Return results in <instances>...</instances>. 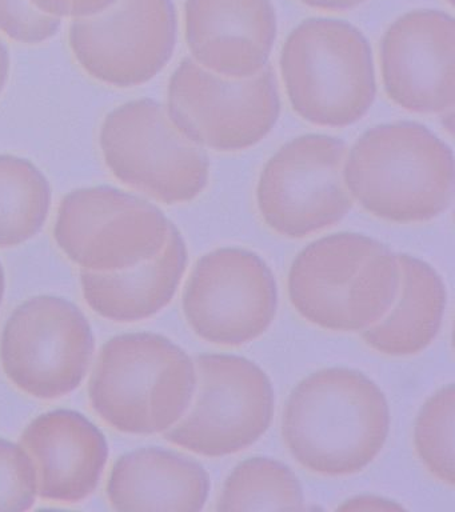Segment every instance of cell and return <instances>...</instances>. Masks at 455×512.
<instances>
[{"instance_id": "obj_27", "label": "cell", "mask_w": 455, "mask_h": 512, "mask_svg": "<svg viewBox=\"0 0 455 512\" xmlns=\"http://www.w3.org/2000/svg\"><path fill=\"white\" fill-rule=\"evenodd\" d=\"M305 6L321 11H349L367 0H299Z\"/></svg>"}, {"instance_id": "obj_19", "label": "cell", "mask_w": 455, "mask_h": 512, "mask_svg": "<svg viewBox=\"0 0 455 512\" xmlns=\"http://www.w3.org/2000/svg\"><path fill=\"white\" fill-rule=\"evenodd\" d=\"M401 283L397 298L381 320L363 331L373 350L389 356L423 352L437 338L445 318L447 291L437 270L425 260L398 254Z\"/></svg>"}, {"instance_id": "obj_12", "label": "cell", "mask_w": 455, "mask_h": 512, "mask_svg": "<svg viewBox=\"0 0 455 512\" xmlns=\"http://www.w3.org/2000/svg\"><path fill=\"white\" fill-rule=\"evenodd\" d=\"M191 330L219 346H241L265 334L278 311L277 279L257 252L222 247L195 264L182 299Z\"/></svg>"}, {"instance_id": "obj_10", "label": "cell", "mask_w": 455, "mask_h": 512, "mask_svg": "<svg viewBox=\"0 0 455 512\" xmlns=\"http://www.w3.org/2000/svg\"><path fill=\"white\" fill-rule=\"evenodd\" d=\"M173 223L161 208L111 186L71 191L59 204L54 239L81 270L115 272L166 246Z\"/></svg>"}, {"instance_id": "obj_28", "label": "cell", "mask_w": 455, "mask_h": 512, "mask_svg": "<svg viewBox=\"0 0 455 512\" xmlns=\"http://www.w3.org/2000/svg\"><path fill=\"white\" fill-rule=\"evenodd\" d=\"M11 58L6 44L0 40V94L5 90L10 78Z\"/></svg>"}, {"instance_id": "obj_6", "label": "cell", "mask_w": 455, "mask_h": 512, "mask_svg": "<svg viewBox=\"0 0 455 512\" xmlns=\"http://www.w3.org/2000/svg\"><path fill=\"white\" fill-rule=\"evenodd\" d=\"M99 147L119 182L159 202H193L209 184L205 151L175 130L157 100H131L114 108L103 120Z\"/></svg>"}, {"instance_id": "obj_9", "label": "cell", "mask_w": 455, "mask_h": 512, "mask_svg": "<svg viewBox=\"0 0 455 512\" xmlns=\"http://www.w3.org/2000/svg\"><path fill=\"white\" fill-rule=\"evenodd\" d=\"M95 351L89 319L71 300L38 295L19 304L3 328L0 362L10 382L35 399L77 390Z\"/></svg>"}, {"instance_id": "obj_8", "label": "cell", "mask_w": 455, "mask_h": 512, "mask_svg": "<svg viewBox=\"0 0 455 512\" xmlns=\"http://www.w3.org/2000/svg\"><path fill=\"white\" fill-rule=\"evenodd\" d=\"M197 388L189 410L163 432L167 442L207 458L238 454L270 428L275 394L266 372L243 356L202 354L194 359Z\"/></svg>"}, {"instance_id": "obj_13", "label": "cell", "mask_w": 455, "mask_h": 512, "mask_svg": "<svg viewBox=\"0 0 455 512\" xmlns=\"http://www.w3.org/2000/svg\"><path fill=\"white\" fill-rule=\"evenodd\" d=\"M177 40L174 0H118L101 14L73 20L69 31L79 66L119 88L154 79L173 58Z\"/></svg>"}, {"instance_id": "obj_26", "label": "cell", "mask_w": 455, "mask_h": 512, "mask_svg": "<svg viewBox=\"0 0 455 512\" xmlns=\"http://www.w3.org/2000/svg\"><path fill=\"white\" fill-rule=\"evenodd\" d=\"M341 511H394L403 510L402 504L374 495L355 496L338 507Z\"/></svg>"}, {"instance_id": "obj_3", "label": "cell", "mask_w": 455, "mask_h": 512, "mask_svg": "<svg viewBox=\"0 0 455 512\" xmlns=\"http://www.w3.org/2000/svg\"><path fill=\"white\" fill-rule=\"evenodd\" d=\"M401 283L398 254L379 240L338 232L314 240L295 256L287 279L295 311L335 332H359L393 306Z\"/></svg>"}, {"instance_id": "obj_23", "label": "cell", "mask_w": 455, "mask_h": 512, "mask_svg": "<svg viewBox=\"0 0 455 512\" xmlns=\"http://www.w3.org/2000/svg\"><path fill=\"white\" fill-rule=\"evenodd\" d=\"M38 471L21 443L0 438V511H29L37 503Z\"/></svg>"}, {"instance_id": "obj_22", "label": "cell", "mask_w": 455, "mask_h": 512, "mask_svg": "<svg viewBox=\"0 0 455 512\" xmlns=\"http://www.w3.org/2000/svg\"><path fill=\"white\" fill-rule=\"evenodd\" d=\"M454 384L431 395L419 410L414 446L423 466L439 482L454 486Z\"/></svg>"}, {"instance_id": "obj_4", "label": "cell", "mask_w": 455, "mask_h": 512, "mask_svg": "<svg viewBox=\"0 0 455 512\" xmlns=\"http://www.w3.org/2000/svg\"><path fill=\"white\" fill-rule=\"evenodd\" d=\"M197 368L182 347L153 332L107 340L89 382L91 406L123 434H163L193 402Z\"/></svg>"}, {"instance_id": "obj_25", "label": "cell", "mask_w": 455, "mask_h": 512, "mask_svg": "<svg viewBox=\"0 0 455 512\" xmlns=\"http://www.w3.org/2000/svg\"><path fill=\"white\" fill-rule=\"evenodd\" d=\"M30 2L47 15L75 20L101 14L118 0H30Z\"/></svg>"}, {"instance_id": "obj_20", "label": "cell", "mask_w": 455, "mask_h": 512, "mask_svg": "<svg viewBox=\"0 0 455 512\" xmlns=\"http://www.w3.org/2000/svg\"><path fill=\"white\" fill-rule=\"evenodd\" d=\"M53 190L29 159L0 155V248L22 246L49 219Z\"/></svg>"}, {"instance_id": "obj_5", "label": "cell", "mask_w": 455, "mask_h": 512, "mask_svg": "<svg viewBox=\"0 0 455 512\" xmlns=\"http://www.w3.org/2000/svg\"><path fill=\"white\" fill-rule=\"evenodd\" d=\"M279 64L291 107L314 126H353L373 107V50L345 20H303L287 36Z\"/></svg>"}, {"instance_id": "obj_29", "label": "cell", "mask_w": 455, "mask_h": 512, "mask_svg": "<svg viewBox=\"0 0 455 512\" xmlns=\"http://www.w3.org/2000/svg\"><path fill=\"white\" fill-rule=\"evenodd\" d=\"M6 291V276L3 270V264L0 262V306H2L3 298H5Z\"/></svg>"}, {"instance_id": "obj_7", "label": "cell", "mask_w": 455, "mask_h": 512, "mask_svg": "<svg viewBox=\"0 0 455 512\" xmlns=\"http://www.w3.org/2000/svg\"><path fill=\"white\" fill-rule=\"evenodd\" d=\"M166 114L195 146L249 150L273 131L281 115L277 78L271 66L251 78H223L185 58L169 80Z\"/></svg>"}, {"instance_id": "obj_16", "label": "cell", "mask_w": 455, "mask_h": 512, "mask_svg": "<svg viewBox=\"0 0 455 512\" xmlns=\"http://www.w3.org/2000/svg\"><path fill=\"white\" fill-rule=\"evenodd\" d=\"M19 443L33 456L39 498L74 504L97 490L109 460L105 434L82 412L59 408L31 420Z\"/></svg>"}, {"instance_id": "obj_30", "label": "cell", "mask_w": 455, "mask_h": 512, "mask_svg": "<svg viewBox=\"0 0 455 512\" xmlns=\"http://www.w3.org/2000/svg\"><path fill=\"white\" fill-rule=\"evenodd\" d=\"M447 2H449L451 4V6H453V4H454V0H447Z\"/></svg>"}, {"instance_id": "obj_14", "label": "cell", "mask_w": 455, "mask_h": 512, "mask_svg": "<svg viewBox=\"0 0 455 512\" xmlns=\"http://www.w3.org/2000/svg\"><path fill=\"white\" fill-rule=\"evenodd\" d=\"M382 82L391 102L414 114H446L455 103V22L439 10H415L387 28Z\"/></svg>"}, {"instance_id": "obj_17", "label": "cell", "mask_w": 455, "mask_h": 512, "mask_svg": "<svg viewBox=\"0 0 455 512\" xmlns=\"http://www.w3.org/2000/svg\"><path fill=\"white\" fill-rule=\"evenodd\" d=\"M209 492L210 476L201 463L161 447L126 452L107 483L117 511H202Z\"/></svg>"}, {"instance_id": "obj_15", "label": "cell", "mask_w": 455, "mask_h": 512, "mask_svg": "<svg viewBox=\"0 0 455 512\" xmlns=\"http://www.w3.org/2000/svg\"><path fill=\"white\" fill-rule=\"evenodd\" d=\"M185 35L199 66L223 78L247 79L269 66L277 12L271 0H186Z\"/></svg>"}, {"instance_id": "obj_18", "label": "cell", "mask_w": 455, "mask_h": 512, "mask_svg": "<svg viewBox=\"0 0 455 512\" xmlns=\"http://www.w3.org/2000/svg\"><path fill=\"white\" fill-rule=\"evenodd\" d=\"M187 262L185 239L173 224L166 246L154 258L122 271L81 270L83 298L91 310L111 322H141L169 306Z\"/></svg>"}, {"instance_id": "obj_21", "label": "cell", "mask_w": 455, "mask_h": 512, "mask_svg": "<svg viewBox=\"0 0 455 512\" xmlns=\"http://www.w3.org/2000/svg\"><path fill=\"white\" fill-rule=\"evenodd\" d=\"M218 511L306 510L298 476L285 463L266 456L243 460L227 476Z\"/></svg>"}, {"instance_id": "obj_11", "label": "cell", "mask_w": 455, "mask_h": 512, "mask_svg": "<svg viewBox=\"0 0 455 512\" xmlns=\"http://www.w3.org/2000/svg\"><path fill=\"white\" fill-rule=\"evenodd\" d=\"M346 143L307 134L291 139L265 164L257 207L266 226L289 239H302L341 222L353 208L343 182Z\"/></svg>"}, {"instance_id": "obj_24", "label": "cell", "mask_w": 455, "mask_h": 512, "mask_svg": "<svg viewBox=\"0 0 455 512\" xmlns=\"http://www.w3.org/2000/svg\"><path fill=\"white\" fill-rule=\"evenodd\" d=\"M61 27L62 19L38 10L30 0H0V31L15 42L45 43Z\"/></svg>"}, {"instance_id": "obj_2", "label": "cell", "mask_w": 455, "mask_h": 512, "mask_svg": "<svg viewBox=\"0 0 455 512\" xmlns=\"http://www.w3.org/2000/svg\"><path fill=\"white\" fill-rule=\"evenodd\" d=\"M454 154L421 123L394 122L367 130L346 152L343 182L351 199L386 222H430L454 196Z\"/></svg>"}, {"instance_id": "obj_1", "label": "cell", "mask_w": 455, "mask_h": 512, "mask_svg": "<svg viewBox=\"0 0 455 512\" xmlns=\"http://www.w3.org/2000/svg\"><path fill=\"white\" fill-rule=\"evenodd\" d=\"M390 431V407L378 384L361 371L325 368L291 391L282 419L290 454L323 476L357 474L373 463Z\"/></svg>"}]
</instances>
